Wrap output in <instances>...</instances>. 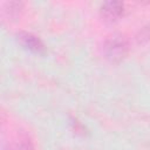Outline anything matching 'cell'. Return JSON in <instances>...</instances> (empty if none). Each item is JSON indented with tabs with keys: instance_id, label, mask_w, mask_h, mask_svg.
<instances>
[{
	"instance_id": "cell-1",
	"label": "cell",
	"mask_w": 150,
	"mask_h": 150,
	"mask_svg": "<svg viewBox=\"0 0 150 150\" xmlns=\"http://www.w3.org/2000/svg\"><path fill=\"white\" fill-rule=\"evenodd\" d=\"M104 52L107 57L111 61H120L125 56L128 52V45L123 38L114 36L105 42Z\"/></svg>"
},
{
	"instance_id": "cell-2",
	"label": "cell",
	"mask_w": 150,
	"mask_h": 150,
	"mask_svg": "<svg viewBox=\"0 0 150 150\" xmlns=\"http://www.w3.org/2000/svg\"><path fill=\"white\" fill-rule=\"evenodd\" d=\"M101 14L108 21H115L123 14V4L118 1H108L101 6Z\"/></svg>"
},
{
	"instance_id": "cell-3",
	"label": "cell",
	"mask_w": 150,
	"mask_h": 150,
	"mask_svg": "<svg viewBox=\"0 0 150 150\" xmlns=\"http://www.w3.org/2000/svg\"><path fill=\"white\" fill-rule=\"evenodd\" d=\"M19 39L21 41V43L28 48L29 50L32 52H35V53H42L45 50V46L43 43L34 35L29 34V33H21L19 35Z\"/></svg>"
}]
</instances>
